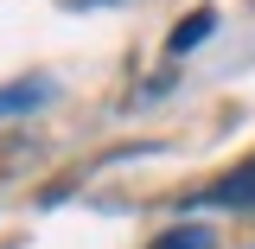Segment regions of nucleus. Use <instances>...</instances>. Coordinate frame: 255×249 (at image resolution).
Listing matches in <instances>:
<instances>
[{"label": "nucleus", "mask_w": 255, "mask_h": 249, "mask_svg": "<svg viewBox=\"0 0 255 249\" xmlns=\"http://www.w3.org/2000/svg\"><path fill=\"white\" fill-rule=\"evenodd\" d=\"M153 249H211V230H198V224H185V230H172V237H159Z\"/></svg>", "instance_id": "obj_4"}, {"label": "nucleus", "mask_w": 255, "mask_h": 249, "mask_svg": "<svg viewBox=\"0 0 255 249\" xmlns=\"http://www.w3.org/2000/svg\"><path fill=\"white\" fill-rule=\"evenodd\" d=\"M211 26H217V13H211V6H198V13L185 19V26H172V38H166V51H172V58H179V51H191L198 38H211Z\"/></svg>", "instance_id": "obj_3"}, {"label": "nucleus", "mask_w": 255, "mask_h": 249, "mask_svg": "<svg viewBox=\"0 0 255 249\" xmlns=\"http://www.w3.org/2000/svg\"><path fill=\"white\" fill-rule=\"evenodd\" d=\"M45 96H51V83H45V77H26V83H6V90H0V115H19V109H38Z\"/></svg>", "instance_id": "obj_2"}, {"label": "nucleus", "mask_w": 255, "mask_h": 249, "mask_svg": "<svg viewBox=\"0 0 255 249\" xmlns=\"http://www.w3.org/2000/svg\"><path fill=\"white\" fill-rule=\"evenodd\" d=\"M204 205H223V211H255V154L236 166V173H223L217 186H211V198Z\"/></svg>", "instance_id": "obj_1"}]
</instances>
